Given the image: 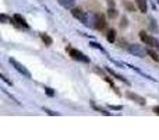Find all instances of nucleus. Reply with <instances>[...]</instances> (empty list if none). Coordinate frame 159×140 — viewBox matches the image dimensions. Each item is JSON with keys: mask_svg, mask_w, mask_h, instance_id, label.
I'll list each match as a JSON object with an SVG mask.
<instances>
[{"mask_svg": "<svg viewBox=\"0 0 159 140\" xmlns=\"http://www.w3.org/2000/svg\"><path fill=\"white\" fill-rule=\"evenodd\" d=\"M126 98H128V100L134 101V102H137L138 105H147V101H145L144 97L141 95H138V94H135V92H131V91H127L126 92Z\"/></svg>", "mask_w": 159, "mask_h": 140, "instance_id": "423d86ee", "label": "nucleus"}, {"mask_svg": "<svg viewBox=\"0 0 159 140\" xmlns=\"http://www.w3.org/2000/svg\"><path fill=\"white\" fill-rule=\"evenodd\" d=\"M124 7H126L128 11H135V7H134V4L130 3V2H124Z\"/></svg>", "mask_w": 159, "mask_h": 140, "instance_id": "aec40b11", "label": "nucleus"}, {"mask_svg": "<svg viewBox=\"0 0 159 140\" xmlns=\"http://www.w3.org/2000/svg\"><path fill=\"white\" fill-rule=\"evenodd\" d=\"M89 46H92V48L98 49V51L103 52L105 55H108V53H106V51H105V49H103V46H102V45H99V44H96V42H89Z\"/></svg>", "mask_w": 159, "mask_h": 140, "instance_id": "dca6fc26", "label": "nucleus"}, {"mask_svg": "<svg viewBox=\"0 0 159 140\" xmlns=\"http://www.w3.org/2000/svg\"><path fill=\"white\" fill-rule=\"evenodd\" d=\"M44 90H45L47 97H54V94H56V92L53 91V88H50V87H44Z\"/></svg>", "mask_w": 159, "mask_h": 140, "instance_id": "6ab92c4d", "label": "nucleus"}, {"mask_svg": "<svg viewBox=\"0 0 159 140\" xmlns=\"http://www.w3.org/2000/svg\"><path fill=\"white\" fill-rule=\"evenodd\" d=\"M109 108H110L112 111H122L123 109L122 105H112V104H109Z\"/></svg>", "mask_w": 159, "mask_h": 140, "instance_id": "4be33fe9", "label": "nucleus"}, {"mask_svg": "<svg viewBox=\"0 0 159 140\" xmlns=\"http://www.w3.org/2000/svg\"><path fill=\"white\" fill-rule=\"evenodd\" d=\"M158 49H159V46H158Z\"/></svg>", "mask_w": 159, "mask_h": 140, "instance_id": "c85d7f7f", "label": "nucleus"}, {"mask_svg": "<svg viewBox=\"0 0 159 140\" xmlns=\"http://www.w3.org/2000/svg\"><path fill=\"white\" fill-rule=\"evenodd\" d=\"M147 53H148V55L151 56V59H152V60H155V62H159V56L156 55V52H154L152 49H148V51H147Z\"/></svg>", "mask_w": 159, "mask_h": 140, "instance_id": "f3484780", "label": "nucleus"}, {"mask_svg": "<svg viewBox=\"0 0 159 140\" xmlns=\"http://www.w3.org/2000/svg\"><path fill=\"white\" fill-rule=\"evenodd\" d=\"M135 4H137L138 10L141 11V13H147V10H148V3H147V0H135Z\"/></svg>", "mask_w": 159, "mask_h": 140, "instance_id": "9b49d317", "label": "nucleus"}, {"mask_svg": "<svg viewBox=\"0 0 159 140\" xmlns=\"http://www.w3.org/2000/svg\"><path fill=\"white\" fill-rule=\"evenodd\" d=\"M106 39H108V42L109 44H113L116 41V30H109V32H108V35H106Z\"/></svg>", "mask_w": 159, "mask_h": 140, "instance_id": "ddd939ff", "label": "nucleus"}, {"mask_svg": "<svg viewBox=\"0 0 159 140\" xmlns=\"http://www.w3.org/2000/svg\"><path fill=\"white\" fill-rule=\"evenodd\" d=\"M109 7H115V0H108Z\"/></svg>", "mask_w": 159, "mask_h": 140, "instance_id": "a878e982", "label": "nucleus"}, {"mask_svg": "<svg viewBox=\"0 0 159 140\" xmlns=\"http://www.w3.org/2000/svg\"><path fill=\"white\" fill-rule=\"evenodd\" d=\"M0 78H2V80H3L4 83H6V84H8V85H13V81H10V80H8V78L6 77V76H4V74H0Z\"/></svg>", "mask_w": 159, "mask_h": 140, "instance_id": "5701e85b", "label": "nucleus"}, {"mask_svg": "<svg viewBox=\"0 0 159 140\" xmlns=\"http://www.w3.org/2000/svg\"><path fill=\"white\" fill-rule=\"evenodd\" d=\"M91 104H92V108H94L95 111H98V112H101L102 115H105V116H110V115H112V114H110V112H108V111H105V109H102V108L96 107V105H95L94 102H91Z\"/></svg>", "mask_w": 159, "mask_h": 140, "instance_id": "4468645a", "label": "nucleus"}, {"mask_svg": "<svg viewBox=\"0 0 159 140\" xmlns=\"http://www.w3.org/2000/svg\"><path fill=\"white\" fill-rule=\"evenodd\" d=\"M105 70L108 72L109 74H110V76H113L115 78H117V80H120V81H123V83H126V84H130V81L127 80V78L124 77V76H122V74H119V73H116V72H115L113 69H110V67L105 66Z\"/></svg>", "mask_w": 159, "mask_h": 140, "instance_id": "6e6552de", "label": "nucleus"}, {"mask_svg": "<svg viewBox=\"0 0 159 140\" xmlns=\"http://www.w3.org/2000/svg\"><path fill=\"white\" fill-rule=\"evenodd\" d=\"M14 20L17 21V24L18 25H21V27H24V28H29V24L27 22V20L22 17L21 14H14Z\"/></svg>", "mask_w": 159, "mask_h": 140, "instance_id": "9d476101", "label": "nucleus"}, {"mask_svg": "<svg viewBox=\"0 0 159 140\" xmlns=\"http://www.w3.org/2000/svg\"><path fill=\"white\" fill-rule=\"evenodd\" d=\"M8 62H10V65L14 67V69L17 70L20 74H22V76H24V77H27V78H31V73L28 72V69H27L24 65H21V63L18 62L17 59H14V58H10V59H8Z\"/></svg>", "mask_w": 159, "mask_h": 140, "instance_id": "f03ea898", "label": "nucleus"}, {"mask_svg": "<svg viewBox=\"0 0 159 140\" xmlns=\"http://www.w3.org/2000/svg\"><path fill=\"white\" fill-rule=\"evenodd\" d=\"M149 25H151L152 31H155V32H158L159 31V28H158V25H156V22H155V20L154 18H149Z\"/></svg>", "mask_w": 159, "mask_h": 140, "instance_id": "a211bd4d", "label": "nucleus"}, {"mask_svg": "<svg viewBox=\"0 0 159 140\" xmlns=\"http://www.w3.org/2000/svg\"><path fill=\"white\" fill-rule=\"evenodd\" d=\"M108 17L109 18H116L117 17V10H116L115 7H109V10H108Z\"/></svg>", "mask_w": 159, "mask_h": 140, "instance_id": "2eb2a0df", "label": "nucleus"}, {"mask_svg": "<svg viewBox=\"0 0 159 140\" xmlns=\"http://www.w3.org/2000/svg\"><path fill=\"white\" fill-rule=\"evenodd\" d=\"M41 37V39L44 41V44L46 45V46H50L52 44H53V39H52V37H49V35H47V34H45V32H42L39 35Z\"/></svg>", "mask_w": 159, "mask_h": 140, "instance_id": "f8f14e48", "label": "nucleus"}, {"mask_svg": "<svg viewBox=\"0 0 159 140\" xmlns=\"http://www.w3.org/2000/svg\"><path fill=\"white\" fill-rule=\"evenodd\" d=\"M120 27H122V28H126V27H127V18H126V17L122 18V21H120Z\"/></svg>", "mask_w": 159, "mask_h": 140, "instance_id": "393cba45", "label": "nucleus"}, {"mask_svg": "<svg viewBox=\"0 0 159 140\" xmlns=\"http://www.w3.org/2000/svg\"><path fill=\"white\" fill-rule=\"evenodd\" d=\"M44 111L46 112L47 115H50V116H57V115H59V112H54V111L49 109V108H44Z\"/></svg>", "mask_w": 159, "mask_h": 140, "instance_id": "412c9836", "label": "nucleus"}, {"mask_svg": "<svg viewBox=\"0 0 159 140\" xmlns=\"http://www.w3.org/2000/svg\"><path fill=\"white\" fill-rule=\"evenodd\" d=\"M71 14H73V17L74 18H77V20H80V21L83 22L84 25H89V22H88V15H87V13H84L81 8H77V7H73L71 8Z\"/></svg>", "mask_w": 159, "mask_h": 140, "instance_id": "39448f33", "label": "nucleus"}, {"mask_svg": "<svg viewBox=\"0 0 159 140\" xmlns=\"http://www.w3.org/2000/svg\"><path fill=\"white\" fill-rule=\"evenodd\" d=\"M106 20H105V15H102V14H95L94 17V24L92 25L96 28V30H103L106 27Z\"/></svg>", "mask_w": 159, "mask_h": 140, "instance_id": "0eeeda50", "label": "nucleus"}, {"mask_svg": "<svg viewBox=\"0 0 159 140\" xmlns=\"http://www.w3.org/2000/svg\"><path fill=\"white\" fill-rule=\"evenodd\" d=\"M127 51H128V53H131V55H134V56H137V58H145V55H148V53H147V51L142 48L141 45H138V44L128 45V46H127Z\"/></svg>", "mask_w": 159, "mask_h": 140, "instance_id": "7ed1b4c3", "label": "nucleus"}, {"mask_svg": "<svg viewBox=\"0 0 159 140\" xmlns=\"http://www.w3.org/2000/svg\"><path fill=\"white\" fill-rule=\"evenodd\" d=\"M0 20H2V22H4V24H6L7 21H10V20H11V17L8 18V17H7L6 14H2V15H0Z\"/></svg>", "mask_w": 159, "mask_h": 140, "instance_id": "b1692460", "label": "nucleus"}, {"mask_svg": "<svg viewBox=\"0 0 159 140\" xmlns=\"http://www.w3.org/2000/svg\"><path fill=\"white\" fill-rule=\"evenodd\" d=\"M156 2H158V3H159V0H156Z\"/></svg>", "mask_w": 159, "mask_h": 140, "instance_id": "cd10ccee", "label": "nucleus"}, {"mask_svg": "<svg viewBox=\"0 0 159 140\" xmlns=\"http://www.w3.org/2000/svg\"><path fill=\"white\" fill-rule=\"evenodd\" d=\"M140 39H141L145 45L152 46V48H158L159 46V41L156 39V38L151 37V35H148L145 31H141V32H140Z\"/></svg>", "mask_w": 159, "mask_h": 140, "instance_id": "20e7f679", "label": "nucleus"}, {"mask_svg": "<svg viewBox=\"0 0 159 140\" xmlns=\"http://www.w3.org/2000/svg\"><path fill=\"white\" fill-rule=\"evenodd\" d=\"M69 51V55L71 56L74 60H78V62H83V63H89L91 60H89V58H88L84 52H81V51H78V49H76V48H69L67 49Z\"/></svg>", "mask_w": 159, "mask_h": 140, "instance_id": "f257e3e1", "label": "nucleus"}, {"mask_svg": "<svg viewBox=\"0 0 159 140\" xmlns=\"http://www.w3.org/2000/svg\"><path fill=\"white\" fill-rule=\"evenodd\" d=\"M154 112H155L156 115H159V105H155V107H154Z\"/></svg>", "mask_w": 159, "mask_h": 140, "instance_id": "bb28decb", "label": "nucleus"}, {"mask_svg": "<svg viewBox=\"0 0 159 140\" xmlns=\"http://www.w3.org/2000/svg\"><path fill=\"white\" fill-rule=\"evenodd\" d=\"M57 2L62 7L67 8V10H71V8L76 6V0H57Z\"/></svg>", "mask_w": 159, "mask_h": 140, "instance_id": "1a4fd4ad", "label": "nucleus"}]
</instances>
